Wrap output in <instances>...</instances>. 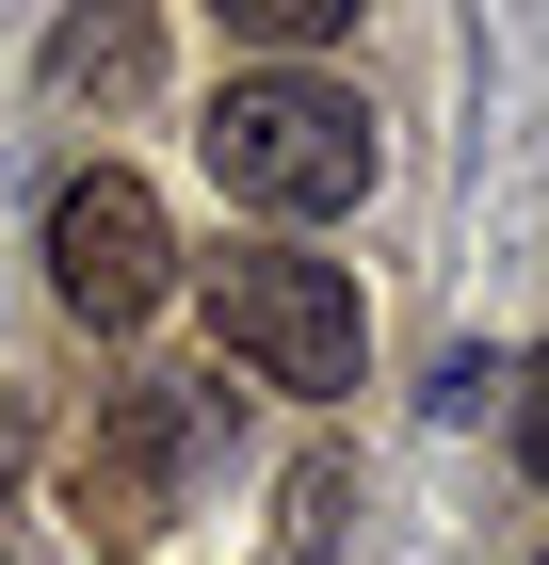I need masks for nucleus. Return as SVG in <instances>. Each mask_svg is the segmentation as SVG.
<instances>
[{"instance_id":"nucleus-2","label":"nucleus","mask_w":549,"mask_h":565,"mask_svg":"<svg viewBox=\"0 0 549 565\" xmlns=\"http://www.w3.org/2000/svg\"><path fill=\"white\" fill-rule=\"evenodd\" d=\"M194 307H211V340L243 355V388H275V404H356L372 388V291H356V259L226 243V259L194 275Z\"/></svg>"},{"instance_id":"nucleus-8","label":"nucleus","mask_w":549,"mask_h":565,"mask_svg":"<svg viewBox=\"0 0 549 565\" xmlns=\"http://www.w3.org/2000/svg\"><path fill=\"white\" fill-rule=\"evenodd\" d=\"M502 420H517V469L549 484V340H534V355H517V372H502Z\"/></svg>"},{"instance_id":"nucleus-1","label":"nucleus","mask_w":549,"mask_h":565,"mask_svg":"<svg viewBox=\"0 0 549 565\" xmlns=\"http://www.w3.org/2000/svg\"><path fill=\"white\" fill-rule=\"evenodd\" d=\"M194 162H211L226 211L324 226V211H356V194L388 178V130H372V97L324 82V65H226L211 114H194Z\"/></svg>"},{"instance_id":"nucleus-5","label":"nucleus","mask_w":549,"mask_h":565,"mask_svg":"<svg viewBox=\"0 0 549 565\" xmlns=\"http://www.w3.org/2000/svg\"><path fill=\"white\" fill-rule=\"evenodd\" d=\"M146 65H162L146 17H65V33H49V97H129Z\"/></svg>"},{"instance_id":"nucleus-7","label":"nucleus","mask_w":549,"mask_h":565,"mask_svg":"<svg viewBox=\"0 0 549 565\" xmlns=\"http://www.w3.org/2000/svg\"><path fill=\"white\" fill-rule=\"evenodd\" d=\"M339 533H356V469H339V452H307V469H292V565H324Z\"/></svg>"},{"instance_id":"nucleus-10","label":"nucleus","mask_w":549,"mask_h":565,"mask_svg":"<svg viewBox=\"0 0 549 565\" xmlns=\"http://www.w3.org/2000/svg\"><path fill=\"white\" fill-rule=\"evenodd\" d=\"M534 565H549V550H534Z\"/></svg>"},{"instance_id":"nucleus-6","label":"nucleus","mask_w":549,"mask_h":565,"mask_svg":"<svg viewBox=\"0 0 549 565\" xmlns=\"http://www.w3.org/2000/svg\"><path fill=\"white\" fill-rule=\"evenodd\" d=\"M356 33V0H226V49L243 65H307V49Z\"/></svg>"},{"instance_id":"nucleus-3","label":"nucleus","mask_w":549,"mask_h":565,"mask_svg":"<svg viewBox=\"0 0 549 565\" xmlns=\"http://www.w3.org/2000/svg\"><path fill=\"white\" fill-rule=\"evenodd\" d=\"M162 291H178V226H162V194H146L129 162L49 178V307H65V323H97V340H129Z\"/></svg>"},{"instance_id":"nucleus-4","label":"nucleus","mask_w":549,"mask_h":565,"mask_svg":"<svg viewBox=\"0 0 549 565\" xmlns=\"http://www.w3.org/2000/svg\"><path fill=\"white\" fill-rule=\"evenodd\" d=\"M194 452H211V388H194V372L114 388V484H129V501H178V484H194Z\"/></svg>"},{"instance_id":"nucleus-9","label":"nucleus","mask_w":549,"mask_h":565,"mask_svg":"<svg viewBox=\"0 0 549 565\" xmlns=\"http://www.w3.org/2000/svg\"><path fill=\"white\" fill-rule=\"evenodd\" d=\"M0 484H17V404H0Z\"/></svg>"}]
</instances>
